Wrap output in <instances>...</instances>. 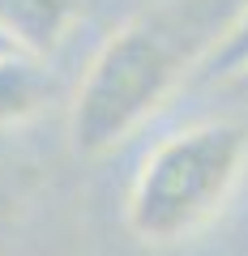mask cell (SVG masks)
<instances>
[{"label":"cell","mask_w":248,"mask_h":256,"mask_svg":"<svg viewBox=\"0 0 248 256\" xmlns=\"http://www.w3.org/2000/svg\"><path fill=\"white\" fill-rule=\"evenodd\" d=\"M5 205H9V196H0V210H5Z\"/></svg>","instance_id":"obj_7"},{"label":"cell","mask_w":248,"mask_h":256,"mask_svg":"<svg viewBox=\"0 0 248 256\" xmlns=\"http://www.w3.org/2000/svg\"><path fill=\"white\" fill-rule=\"evenodd\" d=\"M244 0H158L103 38L82 73L69 137L82 158H103L129 141L214 47Z\"/></svg>","instance_id":"obj_1"},{"label":"cell","mask_w":248,"mask_h":256,"mask_svg":"<svg viewBox=\"0 0 248 256\" xmlns=\"http://www.w3.org/2000/svg\"><path fill=\"white\" fill-rule=\"evenodd\" d=\"M239 73H248V0L235 9V18L222 26V34L214 38V47L201 56L193 82H201V86H231Z\"/></svg>","instance_id":"obj_5"},{"label":"cell","mask_w":248,"mask_h":256,"mask_svg":"<svg viewBox=\"0 0 248 256\" xmlns=\"http://www.w3.org/2000/svg\"><path fill=\"white\" fill-rule=\"evenodd\" d=\"M231 90H235V94H244V98H248V73H239L235 82H231Z\"/></svg>","instance_id":"obj_6"},{"label":"cell","mask_w":248,"mask_h":256,"mask_svg":"<svg viewBox=\"0 0 248 256\" xmlns=\"http://www.w3.org/2000/svg\"><path fill=\"white\" fill-rule=\"evenodd\" d=\"M248 166V128L235 120H201L167 132L124 196V226L141 244H180L231 201Z\"/></svg>","instance_id":"obj_2"},{"label":"cell","mask_w":248,"mask_h":256,"mask_svg":"<svg viewBox=\"0 0 248 256\" xmlns=\"http://www.w3.org/2000/svg\"><path fill=\"white\" fill-rule=\"evenodd\" d=\"M82 18V0H0V43L47 60Z\"/></svg>","instance_id":"obj_3"},{"label":"cell","mask_w":248,"mask_h":256,"mask_svg":"<svg viewBox=\"0 0 248 256\" xmlns=\"http://www.w3.org/2000/svg\"><path fill=\"white\" fill-rule=\"evenodd\" d=\"M47 98H52V77L43 60L0 43V128L30 120Z\"/></svg>","instance_id":"obj_4"}]
</instances>
